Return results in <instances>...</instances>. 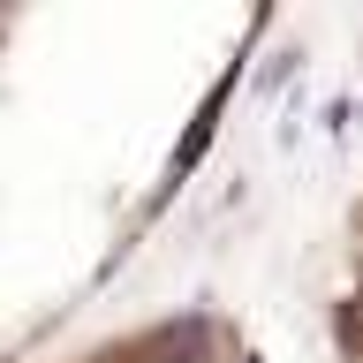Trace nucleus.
Masks as SVG:
<instances>
[{"instance_id": "f257e3e1", "label": "nucleus", "mask_w": 363, "mask_h": 363, "mask_svg": "<svg viewBox=\"0 0 363 363\" xmlns=\"http://www.w3.org/2000/svg\"><path fill=\"white\" fill-rule=\"evenodd\" d=\"M61 363H265V356H257V340L235 311L197 303V311H159L129 333H106Z\"/></svg>"}, {"instance_id": "f03ea898", "label": "nucleus", "mask_w": 363, "mask_h": 363, "mask_svg": "<svg viewBox=\"0 0 363 363\" xmlns=\"http://www.w3.org/2000/svg\"><path fill=\"white\" fill-rule=\"evenodd\" d=\"M325 340H333V363H363V197L348 212V235H340V272H333V303H325Z\"/></svg>"}]
</instances>
